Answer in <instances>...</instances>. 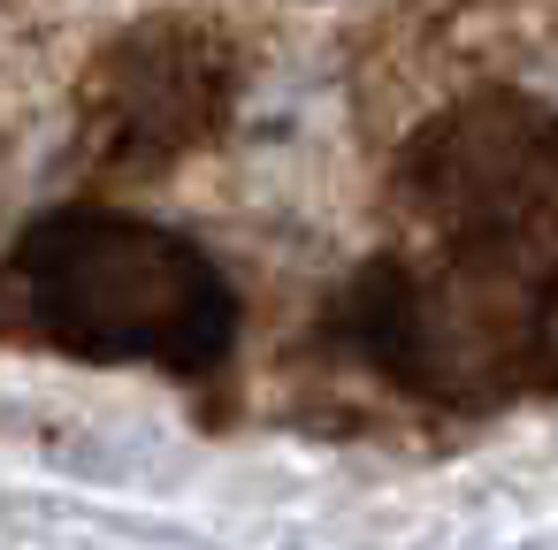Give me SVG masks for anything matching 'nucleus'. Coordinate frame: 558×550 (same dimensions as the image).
Here are the masks:
<instances>
[{
    "label": "nucleus",
    "mask_w": 558,
    "mask_h": 550,
    "mask_svg": "<svg viewBox=\"0 0 558 550\" xmlns=\"http://www.w3.org/2000/svg\"><path fill=\"white\" fill-rule=\"evenodd\" d=\"M0 306L39 344L77 359H146L207 375L238 344L230 276L192 237L116 207H62L32 222L0 276Z\"/></svg>",
    "instance_id": "f257e3e1"
},
{
    "label": "nucleus",
    "mask_w": 558,
    "mask_h": 550,
    "mask_svg": "<svg viewBox=\"0 0 558 550\" xmlns=\"http://www.w3.org/2000/svg\"><path fill=\"white\" fill-rule=\"evenodd\" d=\"M337 344L436 405H505L558 390V253H421L375 260L329 314Z\"/></svg>",
    "instance_id": "f03ea898"
},
{
    "label": "nucleus",
    "mask_w": 558,
    "mask_h": 550,
    "mask_svg": "<svg viewBox=\"0 0 558 550\" xmlns=\"http://www.w3.org/2000/svg\"><path fill=\"white\" fill-rule=\"evenodd\" d=\"M390 192L436 253H558V108L512 85L459 93L405 138Z\"/></svg>",
    "instance_id": "7ed1b4c3"
},
{
    "label": "nucleus",
    "mask_w": 558,
    "mask_h": 550,
    "mask_svg": "<svg viewBox=\"0 0 558 550\" xmlns=\"http://www.w3.org/2000/svg\"><path fill=\"white\" fill-rule=\"evenodd\" d=\"M238 108L230 39L199 16H146L116 32L77 77V154L108 184L161 176L222 138Z\"/></svg>",
    "instance_id": "20e7f679"
}]
</instances>
